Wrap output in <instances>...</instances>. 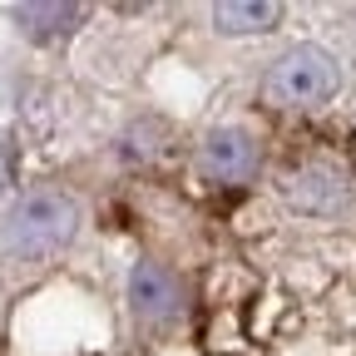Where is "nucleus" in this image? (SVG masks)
<instances>
[{
	"mask_svg": "<svg viewBox=\"0 0 356 356\" xmlns=\"http://www.w3.org/2000/svg\"><path fill=\"white\" fill-rule=\"evenodd\" d=\"M79 233V203L65 188H35L20 193L10 203V213L0 218V248L10 257H55L60 248H70Z\"/></svg>",
	"mask_w": 356,
	"mask_h": 356,
	"instance_id": "nucleus-1",
	"label": "nucleus"
},
{
	"mask_svg": "<svg viewBox=\"0 0 356 356\" xmlns=\"http://www.w3.org/2000/svg\"><path fill=\"white\" fill-rule=\"evenodd\" d=\"M337 89H341V65L322 44H292L262 74V99L277 109H317L337 99Z\"/></svg>",
	"mask_w": 356,
	"mask_h": 356,
	"instance_id": "nucleus-2",
	"label": "nucleus"
},
{
	"mask_svg": "<svg viewBox=\"0 0 356 356\" xmlns=\"http://www.w3.org/2000/svg\"><path fill=\"white\" fill-rule=\"evenodd\" d=\"M282 203L292 213H307V218H332L351 203V173L337 163V159H307L297 168L282 173L277 184Z\"/></svg>",
	"mask_w": 356,
	"mask_h": 356,
	"instance_id": "nucleus-3",
	"label": "nucleus"
},
{
	"mask_svg": "<svg viewBox=\"0 0 356 356\" xmlns=\"http://www.w3.org/2000/svg\"><path fill=\"white\" fill-rule=\"evenodd\" d=\"M262 168V144L257 134L243 129V124H218L203 134L198 144V173L218 188H238V184H252Z\"/></svg>",
	"mask_w": 356,
	"mask_h": 356,
	"instance_id": "nucleus-4",
	"label": "nucleus"
},
{
	"mask_svg": "<svg viewBox=\"0 0 356 356\" xmlns=\"http://www.w3.org/2000/svg\"><path fill=\"white\" fill-rule=\"evenodd\" d=\"M129 307H134V317L149 322V327H163L173 322L178 312H184V282H178L163 262H134V273H129Z\"/></svg>",
	"mask_w": 356,
	"mask_h": 356,
	"instance_id": "nucleus-5",
	"label": "nucleus"
},
{
	"mask_svg": "<svg viewBox=\"0 0 356 356\" xmlns=\"http://www.w3.org/2000/svg\"><path fill=\"white\" fill-rule=\"evenodd\" d=\"M213 25L222 35H267L282 25V6L277 0H222L213 6Z\"/></svg>",
	"mask_w": 356,
	"mask_h": 356,
	"instance_id": "nucleus-6",
	"label": "nucleus"
},
{
	"mask_svg": "<svg viewBox=\"0 0 356 356\" xmlns=\"http://www.w3.org/2000/svg\"><path fill=\"white\" fill-rule=\"evenodd\" d=\"M10 15H15V25H20L30 40H60V35H70V30L84 20L79 6H15Z\"/></svg>",
	"mask_w": 356,
	"mask_h": 356,
	"instance_id": "nucleus-7",
	"label": "nucleus"
},
{
	"mask_svg": "<svg viewBox=\"0 0 356 356\" xmlns=\"http://www.w3.org/2000/svg\"><path fill=\"white\" fill-rule=\"evenodd\" d=\"M15 184V149H10V139L0 134V193H6Z\"/></svg>",
	"mask_w": 356,
	"mask_h": 356,
	"instance_id": "nucleus-8",
	"label": "nucleus"
}]
</instances>
